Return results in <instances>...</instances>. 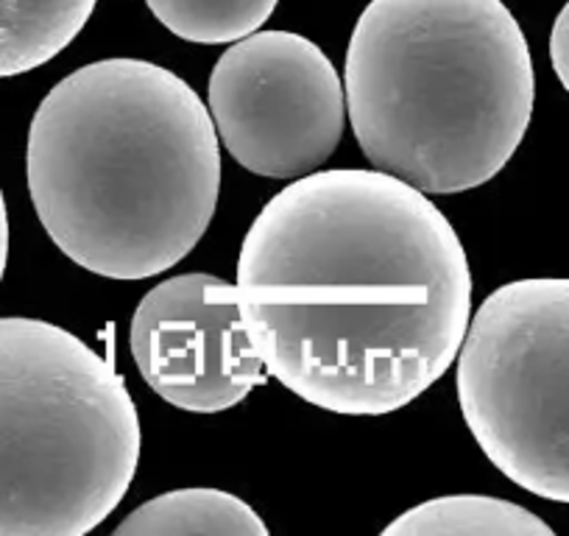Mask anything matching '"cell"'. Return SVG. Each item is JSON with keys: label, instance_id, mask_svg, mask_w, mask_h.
<instances>
[{"label": "cell", "instance_id": "obj_1", "mask_svg": "<svg viewBox=\"0 0 569 536\" xmlns=\"http://www.w3.org/2000/svg\"><path fill=\"white\" fill-rule=\"evenodd\" d=\"M238 302L268 375L343 417H382L456 364L472 319L467 249L386 171L336 168L279 190L246 232Z\"/></svg>", "mask_w": 569, "mask_h": 536}, {"label": "cell", "instance_id": "obj_2", "mask_svg": "<svg viewBox=\"0 0 569 536\" xmlns=\"http://www.w3.org/2000/svg\"><path fill=\"white\" fill-rule=\"evenodd\" d=\"M26 177L62 255L107 280H149L182 262L216 216L218 131L168 68L101 59L42 98Z\"/></svg>", "mask_w": 569, "mask_h": 536}, {"label": "cell", "instance_id": "obj_3", "mask_svg": "<svg viewBox=\"0 0 569 536\" xmlns=\"http://www.w3.org/2000/svg\"><path fill=\"white\" fill-rule=\"evenodd\" d=\"M366 160L421 193L491 182L533 118L528 40L502 0H371L343 68Z\"/></svg>", "mask_w": 569, "mask_h": 536}, {"label": "cell", "instance_id": "obj_4", "mask_svg": "<svg viewBox=\"0 0 569 536\" xmlns=\"http://www.w3.org/2000/svg\"><path fill=\"white\" fill-rule=\"evenodd\" d=\"M140 417L123 377L70 330L0 319V536H84L129 492Z\"/></svg>", "mask_w": 569, "mask_h": 536}, {"label": "cell", "instance_id": "obj_5", "mask_svg": "<svg viewBox=\"0 0 569 536\" xmlns=\"http://www.w3.org/2000/svg\"><path fill=\"white\" fill-rule=\"evenodd\" d=\"M458 403L491 464L569 503V280L530 277L486 297L458 353Z\"/></svg>", "mask_w": 569, "mask_h": 536}, {"label": "cell", "instance_id": "obj_6", "mask_svg": "<svg viewBox=\"0 0 569 536\" xmlns=\"http://www.w3.org/2000/svg\"><path fill=\"white\" fill-rule=\"evenodd\" d=\"M207 109L240 168L299 179L319 171L341 143L347 92L336 64L308 37L254 31L216 62Z\"/></svg>", "mask_w": 569, "mask_h": 536}, {"label": "cell", "instance_id": "obj_7", "mask_svg": "<svg viewBox=\"0 0 569 536\" xmlns=\"http://www.w3.org/2000/svg\"><path fill=\"white\" fill-rule=\"evenodd\" d=\"M129 347L142 380L190 414L229 411L268 380L238 286L212 275H179L151 288L131 316Z\"/></svg>", "mask_w": 569, "mask_h": 536}, {"label": "cell", "instance_id": "obj_8", "mask_svg": "<svg viewBox=\"0 0 569 536\" xmlns=\"http://www.w3.org/2000/svg\"><path fill=\"white\" fill-rule=\"evenodd\" d=\"M268 536L260 514L221 489H177L142 503L114 536Z\"/></svg>", "mask_w": 569, "mask_h": 536}, {"label": "cell", "instance_id": "obj_9", "mask_svg": "<svg viewBox=\"0 0 569 536\" xmlns=\"http://www.w3.org/2000/svg\"><path fill=\"white\" fill-rule=\"evenodd\" d=\"M98 0H0V79L42 68L64 51Z\"/></svg>", "mask_w": 569, "mask_h": 536}, {"label": "cell", "instance_id": "obj_10", "mask_svg": "<svg viewBox=\"0 0 569 536\" xmlns=\"http://www.w3.org/2000/svg\"><path fill=\"white\" fill-rule=\"evenodd\" d=\"M386 536H552V528L511 500L447 495L419 503L382 530Z\"/></svg>", "mask_w": 569, "mask_h": 536}, {"label": "cell", "instance_id": "obj_11", "mask_svg": "<svg viewBox=\"0 0 569 536\" xmlns=\"http://www.w3.org/2000/svg\"><path fill=\"white\" fill-rule=\"evenodd\" d=\"M279 0H146L173 37L196 46H232L260 31Z\"/></svg>", "mask_w": 569, "mask_h": 536}, {"label": "cell", "instance_id": "obj_12", "mask_svg": "<svg viewBox=\"0 0 569 536\" xmlns=\"http://www.w3.org/2000/svg\"><path fill=\"white\" fill-rule=\"evenodd\" d=\"M550 59L558 81L569 92V3L558 12L556 23L550 31Z\"/></svg>", "mask_w": 569, "mask_h": 536}, {"label": "cell", "instance_id": "obj_13", "mask_svg": "<svg viewBox=\"0 0 569 536\" xmlns=\"http://www.w3.org/2000/svg\"><path fill=\"white\" fill-rule=\"evenodd\" d=\"M9 260V212L7 201H3V190H0V280H3V271H7Z\"/></svg>", "mask_w": 569, "mask_h": 536}]
</instances>
